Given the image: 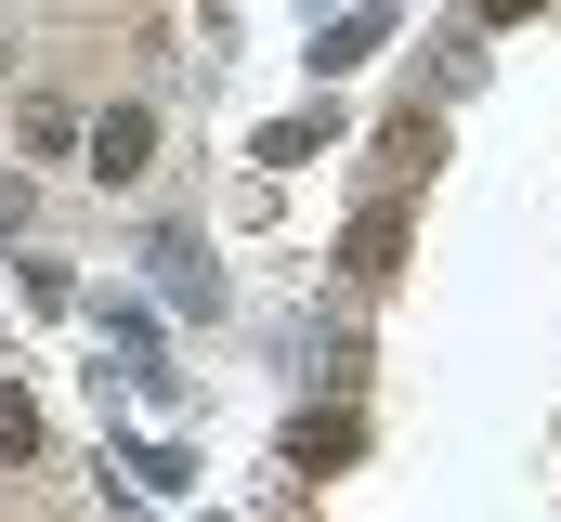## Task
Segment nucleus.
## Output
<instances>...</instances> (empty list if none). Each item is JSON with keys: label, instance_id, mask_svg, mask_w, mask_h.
Masks as SVG:
<instances>
[{"label": "nucleus", "instance_id": "nucleus-1", "mask_svg": "<svg viewBox=\"0 0 561 522\" xmlns=\"http://www.w3.org/2000/svg\"><path fill=\"white\" fill-rule=\"evenodd\" d=\"M79 144H92V170H105V183H144V157H157V118H144V105H105Z\"/></svg>", "mask_w": 561, "mask_h": 522}, {"label": "nucleus", "instance_id": "nucleus-7", "mask_svg": "<svg viewBox=\"0 0 561 522\" xmlns=\"http://www.w3.org/2000/svg\"><path fill=\"white\" fill-rule=\"evenodd\" d=\"M0 457H39V405L26 392H0Z\"/></svg>", "mask_w": 561, "mask_h": 522}, {"label": "nucleus", "instance_id": "nucleus-5", "mask_svg": "<svg viewBox=\"0 0 561 522\" xmlns=\"http://www.w3.org/2000/svg\"><path fill=\"white\" fill-rule=\"evenodd\" d=\"M353 457V418H300V470H340Z\"/></svg>", "mask_w": 561, "mask_h": 522}, {"label": "nucleus", "instance_id": "nucleus-2", "mask_svg": "<svg viewBox=\"0 0 561 522\" xmlns=\"http://www.w3.org/2000/svg\"><path fill=\"white\" fill-rule=\"evenodd\" d=\"M392 249H405V209L379 196V209H353V236H340V274H366V287H379V274H392Z\"/></svg>", "mask_w": 561, "mask_h": 522}, {"label": "nucleus", "instance_id": "nucleus-6", "mask_svg": "<svg viewBox=\"0 0 561 522\" xmlns=\"http://www.w3.org/2000/svg\"><path fill=\"white\" fill-rule=\"evenodd\" d=\"M157 261H170V300H222V287H209V261L183 249V236H157Z\"/></svg>", "mask_w": 561, "mask_h": 522}, {"label": "nucleus", "instance_id": "nucleus-3", "mask_svg": "<svg viewBox=\"0 0 561 522\" xmlns=\"http://www.w3.org/2000/svg\"><path fill=\"white\" fill-rule=\"evenodd\" d=\"M366 53H379V13H340V26H327V39H313V79H353V66H366Z\"/></svg>", "mask_w": 561, "mask_h": 522}, {"label": "nucleus", "instance_id": "nucleus-4", "mask_svg": "<svg viewBox=\"0 0 561 522\" xmlns=\"http://www.w3.org/2000/svg\"><path fill=\"white\" fill-rule=\"evenodd\" d=\"M300 157H327V118H287V130H262V170H300Z\"/></svg>", "mask_w": 561, "mask_h": 522}, {"label": "nucleus", "instance_id": "nucleus-8", "mask_svg": "<svg viewBox=\"0 0 561 522\" xmlns=\"http://www.w3.org/2000/svg\"><path fill=\"white\" fill-rule=\"evenodd\" d=\"M483 13H536V0H483Z\"/></svg>", "mask_w": 561, "mask_h": 522}]
</instances>
